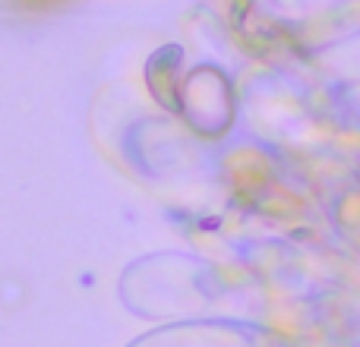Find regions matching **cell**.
Returning a JSON list of instances; mask_svg holds the SVG:
<instances>
[{"label":"cell","mask_w":360,"mask_h":347,"mask_svg":"<svg viewBox=\"0 0 360 347\" xmlns=\"http://www.w3.org/2000/svg\"><path fill=\"white\" fill-rule=\"evenodd\" d=\"M6 6H13V10L19 13H29V16H35V13H51L57 10V6L70 4V0H4Z\"/></svg>","instance_id":"6da1fadb"}]
</instances>
